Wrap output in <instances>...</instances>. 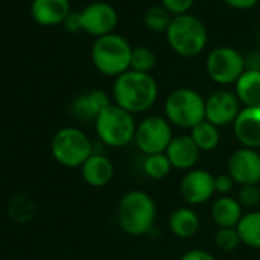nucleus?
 <instances>
[{
    "mask_svg": "<svg viewBox=\"0 0 260 260\" xmlns=\"http://www.w3.org/2000/svg\"><path fill=\"white\" fill-rule=\"evenodd\" d=\"M179 260H216L213 254L205 249H190Z\"/></svg>",
    "mask_w": 260,
    "mask_h": 260,
    "instance_id": "obj_32",
    "label": "nucleus"
},
{
    "mask_svg": "<svg viewBox=\"0 0 260 260\" xmlns=\"http://www.w3.org/2000/svg\"><path fill=\"white\" fill-rule=\"evenodd\" d=\"M223 2L234 10H249L257 5L258 0H223Z\"/></svg>",
    "mask_w": 260,
    "mask_h": 260,
    "instance_id": "obj_34",
    "label": "nucleus"
},
{
    "mask_svg": "<svg viewBox=\"0 0 260 260\" xmlns=\"http://www.w3.org/2000/svg\"><path fill=\"white\" fill-rule=\"evenodd\" d=\"M214 243L222 251H234L242 240L237 228H219L214 236Z\"/></svg>",
    "mask_w": 260,
    "mask_h": 260,
    "instance_id": "obj_27",
    "label": "nucleus"
},
{
    "mask_svg": "<svg viewBox=\"0 0 260 260\" xmlns=\"http://www.w3.org/2000/svg\"><path fill=\"white\" fill-rule=\"evenodd\" d=\"M243 72L245 57L233 48H214L207 57V74L217 84H236Z\"/></svg>",
    "mask_w": 260,
    "mask_h": 260,
    "instance_id": "obj_9",
    "label": "nucleus"
},
{
    "mask_svg": "<svg viewBox=\"0 0 260 260\" xmlns=\"http://www.w3.org/2000/svg\"><path fill=\"white\" fill-rule=\"evenodd\" d=\"M95 132L103 144L113 149L124 147L135 140V118L130 112L113 103L107 109H104L96 118Z\"/></svg>",
    "mask_w": 260,
    "mask_h": 260,
    "instance_id": "obj_5",
    "label": "nucleus"
},
{
    "mask_svg": "<svg viewBox=\"0 0 260 260\" xmlns=\"http://www.w3.org/2000/svg\"><path fill=\"white\" fill-rule=\"evenodd\" d=\"M51 153L54 159L69 169L81 167L93 153L89 137L77 127H63L52 137Z\"/></svg>",
    "mask_w": 260,
    "mask_h": 260,
    "instance_id": "obj_7",
    "label": "nucleus"
},
{
    "mask_svg": "<svg viewBox=\"0 0 260 260\" xmlns=\"http://www.w3.org/2000/svg\"><path fill=\"white\" fill-rule=\"evenodd\" d=\"M110 98L104 90H90L87 93L78 95L72 104L71 112L72 116L78 121H96V118L101 115L104 109L110 106Z\"/></svg>",
    "mask_w": 260,
    "mask_h": 260,
    "instance_id": "obj_15",
    "label": "nucleus"
},
{
    "mask_svg": "<svg viewBox=\"0 0 260 260\" xmlns=\"http://www.w3.org/2000/svg\"><path fill=\"white\" fill-rule=\"evenodd\" d=\"M118 225L128 236H144L152 231L156 220V204L141 190L125 193L118 202Z\"/></svg>",
    "mask_w": 260,
    "mask_h": 260,
    "instance_id": "obj_2",
    "label": "nucleus"
},
{
    "mask_svg": "<svg viewBox=\"0 0 260 260\" xmlns=\"http://www.w3.org/2000/svg\"><path fill=\"white\" fill-rule=\"evenodd\" d=\"M158 98V84L150 74L127 71L113 84L115 104L132 115L149 110Z\"/></svg>",
    "mask_w": 260,
    "mask_h": 260,
    "instance_id": "obj_1",
    "label": "nucleus"
},
{
    "mask_svg": "<svg viewBox=\"0 0 260 260\" xmlns=\"http://www.w3.org/2000/svg\"><path fill=\"white\" fill-rule=\"evenodd\" d=\"M170 230L175 236L181 239H190L193 237L199 230V217L198 214L190 208H178L170 216Z\"/></svg>",
    "mask_w": 260,
    "mask_h": 260,
    "instance_id": "obj_21",
    "label": "nucleus"
},
{
    "mask_svg": "<svg viewBox=\"0 0 260 260\" xmlns=\"http://www.w3.org/2000/svg\"><path fill=\"white\" fill-rule=\"evenodd\" d=\"M132 51V46L124 37L109 34L95 40L90 57L98 72L107 77H119L121 74L130 71Z\"/></svg>",
    "mask_w": 260,
    "mask_h": 260,
    "instance_id": "obj_3",
    "label": "nucleus"
},
{
    "mask_svg": "<svg viewBox=\"0 0 260 260\" xmlns=\"http://www.w3.org/2000/svg\"><path fill=\"white\" fill-rule=\"evenodd\" d=\"M172 124L161 116H149L137 125L135 144L146 156L166 153L172 143Z\"/></svg>",
    "mask_w": 260,
    "mask_h": 260,
    "instance_id": "obj_8",
    "label": "nucleus"
},
{
    "mask_svg": "<svg viewBox=\"0 0 260 260\" xmlns=\"http://www.w3.org/2000/svg\"><path fill=\"white\" fill-rule=\"evenodd\" d=\"M234 137L245 149L260 147V106L240 109L233 122Z\"/></svg>",
    "mask_w": 260,
    "mask_h": 260,
    "instance_id": "obj_14",
    "label": "nucleus"
},
{
    "mask_svg": "<svg viewBox=\"0 0 260 260\" xmlns=\"http://www.w3.org/2000/svg\"><path fill=\"white\" fill-rule=\"evenodd\" d=\"M63 26L66 31L69 32H78V31H83V26H81V16L80 13H74L71 11L69 16L66 17V20L63 22Z\"/></svg>",
    "mask_w": 260,
    "mask_h": 260,
    "instance_id": "obj_31",
    "label": "nucleus"
},
{
    "mask_svg": "<svg viewBox=\"0 0 260 260\" xmlns=\"http://www.w3.org/2000/svg\"><path fill=\"white\" fill-rule=\"evenodd\" d=\"M69 13V0H34L31 5V16L42 26L63 25Z\"/></svg>",
    "mask_w": 260,
    "mask_h": 260,
    "instance_id": "obj_17",
    "label": "nucleus"
},
{
    "mask_svg": "<svg viewBox=\"0 0 260 260\" xmlns=\"http://www.w3.org/2000/svg\"><path fill=\"white\" fill-rule=\"evenodd\" d=\"M167 121L181 128H193L205 121V100L190 87L175 89L164 103Z\"/></svg>",
    "mask_w": 260,
    "mask_h": 260,
    "instance_id": "obj_6",
    "label": "nucleus"
},
{
    "mask_svg": "<svg viewBox=\"0 0 260 260\" xmlns=\"http://www.w3.org/2000/svg\"><path fill=\"white\" fill-rule=\"evenodd\" d=\"M239 98L230 90H217L205 100V119L216 127L233 124L240 107Z\"/></svg>",
    "mask_w": 260,
    "mask_h": 260,
    "instance_id": "obj_12",
    "label": "nucleus"
},
{
    "mask_svg": "<svg viewBox=\"0 0 260 260\" xmlns=\"http://www.w3.org/2000/svg\"><path fill=\"white\" fill-rule=\"evenodd\" d=\"M242 243L251 248H260V211H249L237 223Z\"/></svg>",
    "mask_w": 260,
    "mask_h": 260,
    "instance_id": "obj_23",
    "label": "nucleus"
},
{
    "mask_svg": "<svg viewBox=\"0 0 260 260\" xmlns=\"http://www.w3.org/2000/svg\"><path fill=\"white\" fill-rule=\"evenodd\" d=\"M166 155L173 169L178 170H190L196 166L201 150L194 144L190 135H179L172 140L169 144Z\"/></svg>",
    "mask_w": 260,
    "mask_h": 260,
    "instance_id": "obj_16",
    "label": "nucleus"
},
{
    "mask_svg": "<svg viewBox=\"0 0 260 260\" xmlns=\"http://www.w3.org/2000/svg\"><path fill=\"white\" fill-rule=\"evenodd\" d=\"M83 31L93 37H104L113 34L118 23V14L115 8L106 2H95L87 5L81 13Z\"/></svg>",
    "mask_w": 260,
    "mask_h": 260,
    "instance_id": "obj_10",
    "label": "nucleus"
},
{
    "mask_svg": "<svg viewBox=\"0 0 260 260\" xmlns=\"http://www.w3.org/2000/svg\"><path fill=\"white\" fill-rule=\"evenodd\" d=\"M156 64V55L149 48H135L130 57V71L141 72V74H150V71Z\"/></svg>",
    "mask_w": 260,
    "mask_h": 260,
    "instance_id": "obj_26",
    "label": "nucleus"
},
{
    "mask_svg": "<svg viewBox=\"0 0 260 260\" xmlns=\"http://www.w3.org/2000/svg\"><path fill=\"white\" fill-rule=\"evenodd\" d=\"M162 7L175 17V16H182L188 14V10L193 7L194 0H161Z\"/></svg>",
    "mask_w": 260,
    "mask_h": 260,
    "instance_id": "obj_29",
    "label": "nucleus"
},
{
    "mask_svg": "<svg viewBox=\"0 0 260 260\" xmlns=\"http://www.w3.org/2000/svg\"><path fill=\"white\" fill-rule=\"evenodd\" d=\"M166 36L170 48L181 57L199 55L208 42L205 25L191 14L175 16Z\"/></svg>",
    "mask_w": 260,
    "mask_h": 260,
    "instance_id": "obj_4",
    "label": "nucleus"
},
{
    "mask_svg": "<svg viewBox=\"0 0 260 260\" xmlns=\"http://www.w3.org/2000/svg\"><path fill=\"white\" fill-rule=\"evenodd\" d=\"M242 216V205L230 196L216 199L211 207V217L219 228H236Z\"/></svg>",
    "mask_w": 260,
    "mask_h": 260,
    "instance_id": "obj_19",
    "label": "nucleus"
},
{
    "mask_svg": "<svg viewBox=\"0 0 260 260\" xmlns=\"http://www.w3.org/2000/svg\"><path fill=\"white\" fill-rule=\"evenodd\" d=\"M172 170V164L167 158L166 153H158V155H150L146 156L144 161V173L155 181H161L169 176Z\"/></svg>",
    "mask_w": 260,
    "mask_h": 260,
    "instance_id": "obj_25",
    "label": "nucleus"
},
{
    "mask_svg": "<svg viewBox=\"0 0 260 260\" xmlns=\"http://www.w3.org/2000/svg\"><path fill=\"white\" fill-rule=\"evenodd\" d=\"M245 71H260V52L254 51L245 57Z\"/></svg>",
    "mask_w": 260,
    "mask_h": 260,
    "instance_id": "obj_33",
    "label": "nucleus"
},
{
    "mask_svg": "<svg viewBox=\"0 0 260 260\" xmlns=\"http://www.w3.org/2000/svg\"><path fill=\"white\" fill-rule=\"evenodd\" d=\"M181 196L190 205L207 202L214 193V176L207 170H190L181 181Z\"/></svg>",
    "mask_w": 260,
    "mask_h": 260,
    "instance_id": "obj_13",
    "label": "nucleus"
},
{
    "mask_svg": "<svg viewBox=\"0 0 260 260\" xmlns=\"http://www.w3.org/2000/svg\"><path fill=\"white\" fill-rule=\"evenodd\" d=\"M234 184L236 182L233 181V178L230 175L214 176V188H216V193H220L222 196H225L226 193H230Z\"/></svg>",
    "mask_w": 260,
    "mask_h": 260,
    "instance_id": "obj_30",
    "label": "nucleus"
},
{
    "mask_svg": "<svg viewBox=\"0 0 260 260\" xmlns=\"http://www.w3.org/2000/svg\"><path fill=\"white\" fill-rule=\"evenodd\" d=\"M191 140L199 147L201 152H211L219 146L220 135H219V127L211 124L210 121H202L196 127L191 128L190 132Z\"/></svg>",
    "mask_w": 260,
    "mask_h": 260,
    "instance_id": "obj_22",
    "label": "nucleus"
},
{
    "mask_svg": "<svg viewBox=\"0 0 260 260\" xmlns=\"http://www.w3.org/2000/svg\"><path fill=\"white\" fill-rule=\"evenodd\" d=\"M228 175L239 185L260 184V155L252 149H239L228 159Z\"/></svg>",
    "mask_w": 260,
    "mask_h": 260,
    "instance_id": "obj_11",
    "label": "nucleus"
},
{
    "mask_svg": "<svg viewBox=\"0 0 260 260\" xmlns=\"http://www.w3.org/2000/svg\"><path fill=\"white\" fill-rule=\"evenodd\" d=\"M115 167L112 161L103 153H92V156L81 166V176L90 187H106L113 179Z\"/></svg>",
    "mask_w": 260,
    "mask_h": 260,
    "instance_id": "obj_18",
    "label": "nucleus"
},
{
    "mask_svg": "<svg viewBox=\"0 0 260 260\" xmlns=\"http://www.w3.org/2000/svg\"><path fill=\"white\" fill-rule=\"evenodd\" d=\"M173 17L172 14L162 7V5H155L150 7L144 13V23L149 29L155 32H167Z\"/></svg>",
    "mask_w": 260,
    "mask_h": 260,
    "instance_id": "obj_24",
    "label": "nucleus"
},
{
    "mask_svg": "<svg viewBox=\"0 0 260 260\" xmlns=\"http://www.w3.org/2000/svg\"><path fill=\"white\" fill-rule=\"evenodd\" d=\"M242 208H254L260 202V187L258 185H243L237 198Z\"/></svg>",
    "mask_w": 260,
    "mask_h": 260,
    "instance_id": "obj_28",
    "label": "nucleus"
},
{
    "mask_svg": "<svg viewBox=\"0 0 260 260\" xmlns=\"http://www.w3.org/2000/svg\"><path fill=\"white\" fill-rule=\"evenodd\" d=\"M236 96L245 107L260 106V71H245L236 81Z\"/></svg>",
    "mask_w": 260,
    "mask_h": 260,
    "instance_id": "obj_20",
    "label": "nucleus"
}]
</instances>
